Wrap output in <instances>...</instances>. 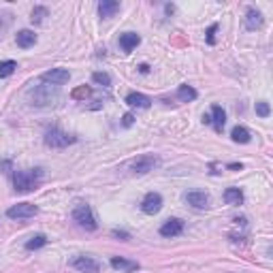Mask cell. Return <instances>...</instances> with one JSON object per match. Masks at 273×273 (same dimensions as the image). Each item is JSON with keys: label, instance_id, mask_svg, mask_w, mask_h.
Returning <instances> with one entry per match:
<instances>
[{"label": "cell", "instance_id": "cell-16", "mask_svg": "<svg viewBox=\"0 0 273 273\" xmlns=\"http://www.w3.org/2000/svg\"><path fill=\"white\" fill-rule=\"evenodd\" d=\"M118 11H120V2H115V0H103V2L98 4L101 17H113Z\"/></svg>", "mask_w": 273, "mask_h": 273}, {"label": "cell", "instance_id": "cell-30", "mask_svg": "<svg viewBox=\"0 0 273 273\" xmlns=\"http://www.w3.org/2000/svg\"><path fill=\"white\" fill-rule=\"evenodd\" d=\"M139 71H141V73H147L149 66H147V64H141V66H139Z\"/></svg>", "mask_w": 273, "mask_h": 273}, {"label": "cell", "instance_id": "cell-11", "mask_svg": "<svg viewBox=\"0 0 273 273\" xmlns=\"http://www.w3.org/2000/svg\"><path fill=\"white\" fill-rule=\"evenodd\" d=\"M186 203L188 205H192V207H196V209H207L209 207V196L205 194V192H188L186 194Z\"/></svg>", "mask_w": 273, "mask_h": 273}, {"label": "cell", "instance_id": "cell-2", "mask_svg": "<svg viewBox=\"0 0 273 273\" xmlns=\"http://www.w3.org/2000/svg\"><path fill=\"white\" fill-rule=\"evenodd\" d=\"M73 220L85 231H96V226H98L96 218H94V211H92V207L85 205V203H77V205H75Z\"/></svg>", "mask_w": 273, "mask_h": 273}, {"label": "cell", "instance_id": "cell-27", "mask_svg": "<svg viewBox=\"0 0 273 273\" xmlns=\"http://www.w3.org/2000/svg\"><path fill=\"white\" fill-rule=\"evenodd\" d=\"M132 124H135V115H132V113H126L124 118H122V126H126V128H130Z\"/></svg>", "mask_w": 273, "mask_h": 273}, {"label": "cell", "instance_id": "cell-18", "mask_svg": "<svg viewBox=\"0 0 273 273\" xmlns=\"http://www.w3.org/2000/svg\"><path fill=\"white\" fill-rule=\"evenodd\" d=\"M224 201L229 205H241L243 203V192L239 188H226L224 190Z\"/></svg>", "mask_w": 273, "mask_h": 273}, {"label": "cell", "instance_id": "cell-17", "mask_svg": "<svg viewBox=\"0 0 273 273\" xmlns=\"http://www.w3.org/2000/svg\"><path fill=\"white\" fill-rule=\"evenodd\" d=\"M37 43V34H34L32 30H20L17 32V45L20 47H32V45Z\"/></svg>", "mask_w": 273, "mask_h": 273}, {"label": "cell", "instance_id": "cell-7", "mask_svg": "<svg viewBox=\"0 0 273 273\" xmlns=\"http://www.w3.org/2000/svg\"><path fill=\"white\" fill-rule=\"evenodd\" d=\"M160 207H162V196L158 192L145 194V199L141 201V211L147 213V216H154V213H158Z\"/></svg>", "mask_w": 273, "mask_h": 273}, {"label": "cell", "instance_id": "cell-19", "mask_svg": "<svg viewBox=\"0 0 273 273\" xmlns=\"http://www.w3.org/2000/svg\"><path fill=\"white\" fill-rule=\"evenodd\" d=\"M177 98L182 103H190L196 98V90L192 88V85H179L177 88Z\"/></svg>", "mask_w": 273, "mask_h": 273}, {"label": "cell", "instance_id": "cell-13", "mask_svg": "<svg viewBox=\"0 0 273 273\" xmlns=\"http://www.w3.org/2000/svg\"><path fill=\"white\" fill-rule=\"evenodd\" d=\"M126 103H128L130 107H137V109H147L149 105H152V98L141 94V92H130V94L126 96Z\"/></svg>", "mask_w": 273, "mask_h": 273}, {"label": "cell", "instance_id": "cell-1", "mask_svg": "<svg viewBox=\"0 0 273 273\" xmlns=\"http://www.w3.org/2000/svg\"><path fill=\"white\" fill-rule=\"evenodd\" d=\"M41 179H43V169H28L13 173V184L17 192H30Z\"/></svg>", "mask_w": 273, "mask_h": 273}, {"label": "cell", "instance_id": "cell-6", "mask_svg": "<svg viewBox=\"0 0 273 273\" xmlns=\"http://www.w3.org/2000/svg\"><path fill=\"white\" fill-rule=\"evenodd\" d=\"M71 265H73V269H77L81 273H98L101 271V265L90 256H75L71 260Z\"/></svg>", "mask_w": 273, "mask_h": 273}, {"label": "cell", "instance_id": "cell-10", "mask_svg": "<svg viewBox=\"0 0 273 273\" xmlns=\"http://www.w3.org/2000/svg\"><path fill=\"white\" fill-rule=\"evenodd\" d=\"M111 267L113 269H118L122 273H132V271H137L139 269V263H135V260H126V258H122V256H111Z\"/></svg>", "mask_w": 273, "mask_h": 273}, {"label": "cell", "instance_id": "cell-15", "mask_svg": "<svg viewBox=\"0 0 273 273\" xmlns=\"http://www.w3.org/2000/svg\"><path fill=\"white\" fill-rule=\"evenodd\" d=\"M209 122H213V128H216L218 132H222L224 124H226V113L222 111V107H220V105H213V107H211V120H209Z\"/></svg>", "mask_w": 273, "mask_h": 273}, {"label": "cell", "instance_id": "cell-4", "mask_svg": "<svg viewBox=\"0 0 273 273\" xmlns=\"http://www.w3.org/2000/svg\"><path fill=\"white\" fill-rule=\"evenodd\" d=\"M39 213V207L32 203H17V205L7 209V216L11 220H26V218H34Z\"/></svg>", "mask_w": 273, "mask_h": 273}, {"label": "cell", "instance_id": "cell-14", "mask_svg": "<svg viewBox=\"0 0 273 273\" xmlns=\"http://www.w3.org/2000/svg\"><path fill=\"white\" fill-rule=\"evenodd\" d=\"M139 43H141V39H139V34H135V32H126L120 37V47H122V51H126V54H130Z\"/></svg>", "mask_w": 273, "mask_h": 273}, {"label": "cell", "instance_id": "cell-20", "mask_svg": "<svg viewBox=\"0 0 273 273\" xmlns=\"http://www.w3.org/2000/svg\"><path fill=\"white\" fill-rule=\"evenodd\" d=\"M231 137H233L235 143H248L250 141V130L246 126H235L233 132H231Z\"/></svg>", "mask_w": 273, "mask_h": 273}, {"label": "cell", "instance_id": "cell-9", "mask_svg": "<svg viewBox=\"0 0 273 273\" xmlns=\"http://www.w3.org/2000/svg\"><path fill=\"white\" fill-rule=\"evenodd\" d=\"M182 231H184V220H179V218H171L160 226L162 237H177V235H182Z\"/></svg>", "mask_w": 273, "mask_h": 273}, {"label": "cell", "instance_id": "cell-21", "mask_svg": "<svg viewBox=\"0 0 273 273\" xmlns=\"http://www.w3.org/2000/svg\"><path fill=\"white\" fill-rule=\"evenodd\" d=\"M45 243H47V237L45 235H34V237H30V239L26 241V250H39V248H43Z\"/></svg>", "mask_w": 273, "mask_h": 273}, {"label": "cell", "instance_id": "cell-24", "mask_svg": "<svg viewBox=\"0 0 273 273\" xmlns=\"http://www.w3.org/2000/svg\"><path fill=\"white\" fill-rule=\"evenodd\" d=\"M92 79H94L96 84L105 85V88H107V85H111V77H109L107 73H94V75H92Z\"/></svg>", "mask_w": 273, "mask_h": 273}, {"label": "cell", "instance_id": "cell-29", "mask_svg": "<svg viewBox=\"0 0 273 273\" xmlns=\"http://www.w3.org/2000/svg\"><path fill=\"white\" fill-rule=\"evenodd\" d=\"M113 237H120V239H122V241H126V239H128V237H130V235H128V233H126V231H118V229H115V231H113Z\"/></svg>", "mask_w": 273, "mask_h": 273}, {"label": "cell", "instance_id": "cell-22", "mask_svg": "<svg viewBox=\"0 0 273 273\" xmlns=\"http://www.w3.org/2000/svg\"><path fill=\"white\" fill-rule=\"evenodd\" d=\"M15 68H17L15 60H4V62H0V77H9V75H13Z\"/></svg>", "mask_w": 273, "mask_h": 273}, {"label": "cell", "instance_id": "cell-5", "mask_svg": "<svg viewBox=\"0 0 273 273\" xmlns=\"http://www.w3.org/2000/svg\"><path fill=\"white\" fill-rule=\"evenodd\" d=\"M68 79H71V73H68L66 68H51V71L41 75V81H43V84H49V85H62V84H66Z\"/></svg>", "mask_w": 273, "mask_h": 273}, {"label": "cell", "instance_id": "cell-25", "mask_svg": "<svg viewBox=\"0 0 273 273\" xmlns=\"http://www.w3.org/2000/svg\"><path fill=\"white\" fill-rule=\"evenodd\" d=\"M269 111H271V109H269V105H267V103H256V113L260 115V118H267Z\"/></svg>", "mask_w": 273, "mask_h": 273}, {"label": "cell", "instance_id": "cell-8", "mask_svg": "<svg viewBox=\"0 0 273 273\" xmlns=\"http://www.w3.org/2000/svg\"><path fill=\"white\" fill-rule=\"evenodd\" d=\"M156 165H158V158H156V156H139V158L130 165V169H132V173H139V175H143V173L154 171Z\"/></svg>", "mask_w": 273, "mask_h": 273}, {"label": "cell", "instance_id": "cell-12", "mask_svg": "<svg viewBox=\"0 0 273 273\" xmlns=\"http://www.w3.org/2000/svg\"><path fill=\"white\" fill-rule=\"evenodd\" d=\"M265 20H263V13L256 9H248L246 13V28L248 30H258V28H263Z\"/></svg>", "mask_w": 273, "mask_h": 273}, {"label": "cell", "instance_id": "cell-3", "mask_svg": "<svg viewBox=\"0 0 273 273\" xmlns=\"http://www.w3.org/2000/svg\"><path fill=\"white\" fill-rule=\"evenodd\" d=\"M45 143H47L49 147L62 149V147H68L71 143H75V137L68 135L64 130H60V128H51L45 132Z\"/></svg>", "mask_w": 273, "mask_h": 273}, {"label": "cell", "instance_id": "cell-23", "mask_svg": "<svg viewBox=\"0 0 273 273\" xmlns=\"http://www.w3.org/2000/svg\"><path fill=\"white\" fill-rule=\"evenodd\" d=\"M43 17H47V9H45V7H34L32 9V17H30V20L34 21V24H41V21H43Z\"/></svg>", "mask_w": 273, "mask_h": 273}, {"label": "cell", "instance_id": "cell-26", "mask_svg": "<svg viewBox=\"0 0 273 273\" xmlns=\"http://www.w3.org/2000/svg\"><path fill=\"white\" fill-rule=\"evenodd\" d=\"M90 94H92V90L84 85V88H77V90L73 92V98H85V96H90Z\"/></svg>", "mask_w": 273, "mask_h": 273}, {"label": "cell", "instance_id": "cell-28", "mask_svg": "<svg viewBox=\"0 0 273 273\" xmlns=\"http://www.w3.org/2000/svg\"><path fill=\"white\" fill-rule=\"evenodd\" d=\"M216 30H218V26H216V24H213V26L207 30V43H209V45H213V43H216V39H213V34H216Z\"/></svg>", "mask_w": 273, "mask_h": 273}]
</instances>
